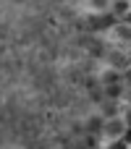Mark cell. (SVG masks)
<instances>
[{"label": "cell", "mask_w": 131, "mask_h": 149, "mask_svg": "<svg viewBox=\"0 0 131 149\" xmlns=\"http://www.w3.org/2000/svg\"><path fill=\"white\" fill-rule=\"evenodd\" d=\"M121 118H123V123H126V126L131 128V107H126V113H123Z\"/></svg>", "instance_id": "9c48e42d"}, {"label": "cell", "mask_w": 131, "mask_h": 149, "mask_svg": "<svg viewBox=\"0 0 131 149\" xmlns=\"http://www.w3.org/2000/svg\"><path fill=\"white\" fill-rule=\"evenodd\" d=\"M118 24H121V21H118L110 10H108V13H92L89 21H87V26H89L92 31H113Z\"/></svg>", "instance_id": "6da1fadb"}, {"label": "cell", "mask_w": 131, "mask_h": 149, "mask_svg": "<svg viewBox=\"0 0 131 149\" xmlns=\"http://www.w3.org/2000/svg\"><path fill=\"white\" fill-rule=\"evenodd\" d=\"M100 81H102V86H118V84L123 81V76H121L118 71H113V68H110V71H105V73L100 76Z\"/></svg>", "instance_id": "5b68a950"}, {"label": "cell", "mask_w": 131, "mask_h": 149, "mask_svg": "<svg viewBox=\"0 0 131 149\" xmlns=\"http://www.w3.org/2000/svg\"><path fill=\"white\" fill-rule=\"evenodd\" d=\"M110 34H113V39H116L121 47H131V26H126V24H118V26H116Z\"/></svg>", "instance_id": "277c9868"}, {"label": "cell", "mask_w": 131, "mask_h": 149, "mask_svg": "<svg viewBox=\"0 0 131 149\" xmlns=\"http://www.w3.org/2000/svg\"><path fill=\"white\" fill-rule=\"evenodd\" d=\"M129 3H131V0H129Z\"/></svg>", "instance_id": "5bb4252c"}, {"label": "cell", "mask_w": 131, "mask_h": 149, "mask_svg": "<svg viewBox=\"0 0 131 149\" xmlns=\"http://www.w3.org/2000/svg\"><path fill=\"white\" fill-rule=\"evenodd\" d=\"M105 92H108V97H118L121 94V84L118 86H105Z\"/></svg>", "instance_id": "ba28073f"}, {"label": "cell", "mask_w": 131, "mask_h": 149, "mask_svg": "<svg viewBox=\"0 0 131 149\" xmlns=\"http://www.w3.org/2000/svg\"><path fill=\"white\" fill-rule=\"evenodd\" d=\"M121 76H123V81H126V84H129V86H131V68H126V71H123Z\"/></svg>", "instance_id": "30bf717a"}, {"label": "cell", "mask_w": 131, "mask_h": 149, "mask_svg": "<svg viewBox=\"0 0 131 149\" xmlns=\"http://www.w3.org/2000/svg\"><path fill=\"white\" fill-rule=\"evenodd\" d=\"M110 68H113V71H118V73H123L126 68H131V55H126L123 50L110 52Z\"/></svg>", "instance_id": "3957f363"}, {"label": "cell", "mask_w": 131, "mask_h": 149, "mask_svg": "<svg viewBox=\"0 0 131 149\" xmlns=\"http://www.w3.org/2000/svg\"><path fill=\"white\" fill-rule=\"evenodd\" d=\"M89 5L95 8V13H108L110 5H113V0H89Z\"/></svg>", "instance_id": "8992f818"}, {"label": "cell", "mask_w": 131, "mask_h": 149, "mask_svg": "<svg viewBox=\"0 0 131 149\" xmlns=\"http://www.w3.org/2000/svg\"><path fill=\"white\" fill-rule=\"evenodd\" d=\"M121 24H126V26H131V10L126 13V16H123V18H121Z\"/></svg>", "instance_id": "8fae6325"}, {"label": "cell", "mask_w": 131, "mask_h": 149, "mask_svg": "<svg viewBox=\"0 0 131 149\" xmlns=\"http://www.w3.org/2000/svg\"><path fill=\"white\" fill-rule=\"evenodd\" d=\"M126 123H123V118H108V120H102V134L113 141V139H123V134H126Z\"/></svg>", "instance_id": "7a4b0ae2"}, {"label": "cell", "mask_w": 131, "mask_h": 149, "mask_svg": "<svg viewBox=\"0 0 131 149\" xmlns=\"http://www.w3.org/2000/svg\"><path fill=\"white\" fill-rule=\"evenodd\" d=\"M123 97H126V102H129V107H131V86L126 89V94H123Z\"/></svg>", "instance_id": "4fadbf2b"}, {"label": "cell", "mask_w": 131, "mask_h": 149, "mask_svg": "<svg viewBox=\"0 0 131 149\" xmlns=\"http://www.w3.org/2000/svg\"><path fill=\"white\" fill-rule=\"evenodd\" d=\"M105 149H129V144H126L123 139H113V141H108Z\"/></svg>", "instance_id": "52a82bcc"}, {"label": "cell", "mask_w": 131, "mask_h": 149, "mask_svg": "<svg viewBox=\"0 0 131 149\" xmlns=\"http://www.w3.org/2000/svg\"><path fill=\"white\" fill-rule=\"evenodd\" d=\"M123 141L131 147V128H126V134H123Z\"/></svg>", "instance_id": "7c38bea8"}, {"label": "cell", "mask_w": 131, "mask_h": 149, "mask_svg": "<svg viewBox=\"0 0 131 149\" xmlns=\"http://www.w3.org/2000/svg\"><path fill=\"white\" fill-rule=\"evenodd\" d=\"M129 149H131V147H129Z\"/></svg>", "instance_id": "9a60e30c"}]
</instances>
